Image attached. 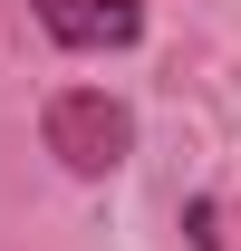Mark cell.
<instances>
[{
	"mask_svg": "<svg viewBox=\"0 0 241 251\" xmlns=\"http://www.w3.org/2000/svg\"><path fill=\"white\" fill-rule=\"evenodd\" d=\"M29 20L58 49H77V58H106V49L145 39V0H29Z\"/></svg>",
	"mask_w": 241,
	"mask_h": 251,
	"instance_id": "cell-2",
	"label": "cell"
},
{
	"mask_svg": "<svg viewBox=\"0 0 241 251\" xmlns=\"http://www.w3.org/2000/svg\"><path fill=\"white\" fill-rule=\"evenodd\" d=\"M39 145H48L77 184H106V174L135 155V116H125L106 87H58L39 106Z\"/></svg>",
	"mask_w": 241,
	"mask_h": 251,
	"instance_id": "cell-1",
	"label": "cell"
}]
</instances>
